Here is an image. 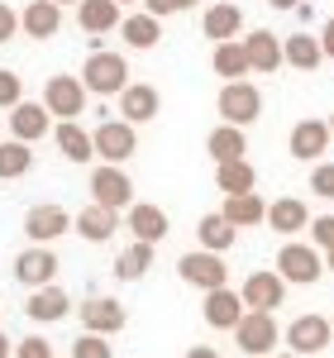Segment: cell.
I'll return each mask as SVG.
<instances>
[{
  "mask_svg": "<svg viewBox=\"0 0 334 358\" xmlns=\"http://www.w3.org/2000/svg\"><path fill=\"white\" fill-rule=\"evenodd\" d=\"M82 86L91 96H124V86H129V62L119 53H106V48H96V53L86 57L82 67Z\"/></svg>",
  "mask_w": 334,
  "mask_h": 358,
  "instance_id": "obj_1",
  "label": "cell"
},
{
  "mask_svg": "<svg viewBox=\"0 0 334 358\" xmlns=\"http://www.w3.org/2000/svg\"><path fill=\"white\" fill-rule=\"evenodd\" d=\"M148 268H153V244H139V239L115 258V277H119V282H139Z\"/></svg>",
  "mask_w": 334,
  "mask_h": 358,
  "instance_id": "obj_34",
  "label": "cell"
},
{
  "mask_svg": "<svg viewBox=\"0 0 334 358\" xmlns=\"http://www.w3.org/2000/svg\"><path fill=\"white\" fill-rule=\"evenodd\" d=\"M196 239H201V248H210V253H224V248H234L239 229L224 220L220 210H210V215H201V224H196Z\"/></svg>",
  "mask_w": 334,
  "mask_h": 358,
  "instance_id": "obj_31",
  "label": "cell"
},
{
  "mask_svg": "<svg viewBox=\"0 0 334 358\" xmlns=\"http://www.w3.org/2000/svg\"><path fill=\"white\" fill-rule=\"evenodd\" d=\"M320 48H325V57H334V20H325V29H320Z\"/></svg>",
  "mask_w": 334,
  "mask_h": 358,
  "instance_id": "obj_43",
  "label": "cell"
},
{
  "mask_svg": "<svg viewBox=\"0 0 334 358\" xmlns=\"http://www.w3.org/2000/svg\"><path fill=\"white\" fill-rule=\"evenodd\" d=\"M273 10H301V0H268Z\"/></svg>",
  "mask_w": 334,
  "mask_h": 358,
  "instance_id": "obj_45",
  "label": "cell"
},
{
  "mask_svg": "<svg viewBox=\"0 0 334 358\" xmlns=\"http://www.w3.org/2000/svg\"><path fill=\"white\" fill-rule=\"evenodd\" d=\"M15 34H20V15H15L10 5H0V43H10Z\"/></svg>",
  "mask_w": 334,
  "mask_h": 358,
  "instance_id": "obj_41",
  "label": "cell"
},
{
  "mask_svg": "<svg viewBox=\"0 0 334 358\" xmlns=\"http://www.w3.org/2000/svg\"><path fill=\"white\" fill-rule=\"evenodd\" d=\"M310 192L334 201V163H315L310 167Z\"/></svg>",
  "mask_w": 334,
  "mask_h": 358,
  "instance_id": "obj_38",
  "label": "cell"
},
{
  "mask_svg": "<svg viewBox=\"0 0 334 358\" xmlns=\"http://www.w3.org/2000/svg\"><path fill=\"white\" fill-rule=\"evenodd\" d=\"M277 339H282V330H277V320H273L268 310H249V315L239 320V330H234V344L249 358H273Z\"/></svg>",
  "mask_w": 334,
  "mask_h": 358,
  "instance_id": "obj_7",
  "label": "cell"
},
{
  "mask_svg": "<svg viewBox=\"0 0 334 358\" xmlns=\"http://www.w3.org/2000/svg\"><path fill=\"white\" fill-rule=\"evenodd\" d=\"M187 358H220L210 344H196V349H187Z\"/></svg>",
  "mask_w": 334,
  "mask_h": 358,
  "instance_id": "obj_44",
  "label": "cell"
},
{
  "mask_svg": "<svg viewBox=\"0 0 334 358\" xmlns=\"http://www.w3.org/2000/svg\"><path fill=\"white\" fill-rule=\"evenodd\" d=\"M210 67H215V77H224V82H244V72H253V67H249V53H244V38L215 43Z\"/></svg>",
  "mask_w": 334,
  "mask_h": 358,
  "instance_id": "obj_28",
  "label": "cell"
},
{
  "mask_svg": "<svg viewBox=\"0 0 334 358\" xmlns=\"http://www.w3.org/2000/svg\"><path fill=\"white\" fill-rule=\"evenodd\" d=\"M277 273H282V282H291V287H310V282H320V273H325V253L315 244H282Z\"/></svg>",
  "mask_w": 334,
  "mask_h": 358,
  "instance_id": "obj_6",
  "label": "cell"
},
{
  "mask_svg": "<svg viewBox=\"0 0 334 358\" xmlns=\"http://www.w3.org/2000/svg\"><path fill=\"white\" fill-rule=\"evenodd\" d=\"M15 358H53V344L48 339H38V334H29L15 344Z\"/></svg>",
  "mask_w": 334,
  "mask_h": 358,
  "instance_id": "obj_40",
  "label": "cell"
},
{
  "mask_svg": "<svg viewBox=\"0 0 334 358\" xmlns=\"http://www.w3.org/2000/svg\"><path fill=\"white\" fill-rule=\"evenodd\" d=\"M0 358H15V344H10L5 334H0Z\"/></svg>",
  "mask_w": 334,
  "mask_h": 358,
  "instance_id": "obj_46",
  "label": "cell"
},
{
  "mask_svg": "<svg viewBox=\"0 0 334 358\" xmlns=\"http://www.w3.org/2000/svg\"><path fill=\"white\" fill-rule=\"evenodd\" d=\"M77 24H82L86 34H110V29L124 24V20H119V5H115V0H82V5H77Z\"/></svg>",
  "mask_w": 334,
  "mask_h": 358,
  "instance_id": "obj_30",
  "label": "cell"
},
{
  "mask_svg": "<svg viewBox=\"0 0 334 358\" xmlns=\"http://www.w3.org/2000/svg\"><path fill=\"white\" fill-rule=\"evenodd\" d=\"M310 244L320 248V253H330V248H334V215H320V220H310Z\"/></svg>",
  "mask_w": 334,
  "mask_h": 358,
  "instance_id": "obj_39",
  "label": "cell"
},
{
  "mask_svg": "<svg viewBox=\"0 0 334 358\" xmlns=\"http://www.w3.org/2000/svg\"><path fill=\"white\" fill-rule=\"evenodd\" d=\"M53 143L62 148L67 163H91V158H96V138L86 134L77 120H62V124L53 129Z\"/></svg>",
  "mask_w": 334,
  "mask_h": 358,
  "instance_id": "obj_22",
  "label": "cell"
},
{
  "mask_svg": "<svg viewBox=\"0 0 334 358\" xmlns=\"http://www.w3.org/2000/svg\"><path fill=\"white\" fill-rule=\"evenodd\" d=\"M282 48H286V62H291L296 72H315L320 57H325L320 38H310V34H291V38H282Z\"/></svg>",
  "mask_w": 334,
  "mask_h": 358,
  "instance_id": "obj_33",
  "label": "cell"
},
{
  "mask_svg": "<svg viewBox=\"0 0 334 358\" xmlns=\"http://www.w3.org/2000/svg\"><path fill=\"white\" fill-rule=\"evenodd\" d=\"M158 110H163L158 86H148V82H129V86H124V96H119V120H129V124H148V120H158Z\"/></svg>",
  "mask_w": 334,
  "mask_h": 358,
  "instance_id": "obj_16",
  "label": "cell"
},
{
  "mask_svg": "<svg viewBox=\"0 0 334 358\" xmlns=\"http://www.w3.org/2000/svg\"><path fill=\"white\" fill-rule=\"evenodd\" d=\"M177 5H182V10H191V5H196V0H177Z\"/></svg>",
  "mask_w": 334,
  "mask_h": 358,
  "instance_id": "obj_49",
  "label": "cell"
},
{
  "mask_svg": "<svg viewBox=\"0 0 334 358\" xmlns=\"http://www.w3.org/2000/svg\"><path fill=\"white\" fill-rule=\"evenodd\" d=\"M72 229L82 234L86 244H106V239H110L115 229H119V215H115V210H106V206H96V201H91V206H86L82 215H77V224H72Z\"/></svg>",
  "mask_w": 334,
  "mask_h": 358,
  "instance_id": "obj_27",
  "label": "cell"
},
{
  "mask_svg": "<svg viewBox=\"0 0 334 358\" xmlns=\"http://www.w3.org/2000/svg\"><path fill=\"white\" fill-rule=\"evenodd\" d=\"M53 5H82V0H53Z\"/></svg>",
  "mask_w": 334,
  "mask_h": 358,
  "instance_id": "obj_50",
  "label": "cell"
},
{
  "mask_svg": "<svg viewBox=\"0 0 334 358\" xmlns=\"http://www.w3.org/2000/svg\"><path fill=\"white\" fill-rule=\"evenodd\" d=\"M205 153L215 158V167L220 163H239V158L249 153V138H244L239 124H220V129H210V138H205Z\"/></svg>",
  "mask_w": 334,
  "mask_h": 358,
  "instance_id": "obj_24",
  "label": "cell"
},
{
  "mask_svg": "<svg viewBox=\"0 0 334 358\" xmlns=\"http://www.w3.org/2000/svg\"><path fill=\"white\" fill-rule=\"evenodd\" d=\"M215 187H220L224 196H244L258 187V172H253L249 158H239V163H220L215 167Z\"/></svg>",
  "mask_w": 334,
  "mask_h": 358,
  "instance_id": "obj_32",
  "label": "cell"
},
{
  "mask_svg": "<svg viewBox=\"0 0 334 358\" xmlns=\"http://www.w3.org/2000/svg\"><path fill=\"white\" fill-rule=\"evenodd\" d=\"M177 277H182L187 287H201V292H220V287H229V268H224L220 253H210V248L182 253V258H177Z\"/></svg>",
  "mask_w": 334,
  "mask_h": 358,
  "instance_id": "obj_4",
  "label": "cell"
},
{
  "mask_svg": "<svg viewBox=\"0 0 334 358\" xmlns=\"http://www.w3.org/2000/svg\"><path fill=\"white\" fill-rule=\"evenodd\" d=\"M330 129H334V115H330Z\"/></svg>",
  "mask_w": 334,
  "mask_h": 358,
  "instance_id": "obj_52",
  "label": "cell"
},
{
  "mask_svg": "<svg viewBox=\"0 0 334 358\" xmlns=\"http://www.w3.org/2000/svg\"><path fill=\"white\" fill-rule=\"evenodd\" d=\"M239 296H244L249 310H268V315H273V310L286 301V282H282V273H268V268H263V273L244 277V292H239Z\"/></svg>",
  "mask_w": 334,
  "mask_h": 358,
  "instance_id": "obj_13",
  "label": "cell"
},
{
  "mask_svg": "<svg viewBox=\"0 0 334 358\" xmlns=\"http://www.w3.org/2000/svg\"><path fill=\"white\" fill-rule=\"evenodd\" d=\"M330 339H334V320H325V315H296V320L286 325V349L301 354V358L325 354Z\"/></svg>",
  "mask_w": 334,
  "mask_h": 358,
  "instance_id": "obj_8",
  "label": "cell"
},
{
  "mask_svg": "<svg viewBox=\"0 0 334 358\" xmlns=\"http://www.w3.org/2000/svg\"><path fill=\"white\" fill-rule=\"evenodd\" d=\"M29 167H34V153H29V143H20V138H5V143H0V182H15V177H24Z\"/></svg>",
  "mask_w": 334,
  "mask_h": 358,
  "instance_id": "obj_35",
  "label": "cell"
},
{
  "mask_svg": "<svg viewBox=\"0 0 334 358\" xmlns=\"http://www.w3.org/2000/svg\"><path fill=\"white\" fill-rule=\"evenodd\" d=\"M86 96L91 91L82 86V77H48V86H43V106L57 120H77L86 110Z\"/></svg>",
  "mask_w": 334,
  "mask_h": 358,
  "instance_id": "obj_10",
  "label": "cell"
},
{
  "mask_svg": "<svg viewBox=\"0 0 334 358\" xmlns=\"http://www.w3.org/2000/svg\"><path fill=\"white\" fill-rule=\"evenodd\" d=\"M129 229L139 244H163L167 239V210L163 206H148V201H134L129 206Z\"/></svg>",
  "mask_w": 334,
  "mask_h": 358,
  "instance_id": "obj_21",
  "label": "cell"
},
{
  "mask_svg": "<svg viewBox=\"0 0 334 358\" xmlns=\"http://www.w3.org/2000/svg\"><path fill=\"white\" fill-rule=\"evenodd\" d=\"M325 268H330V273H334V248H330V253H325Z\"/></svg>",
  "mask_w": 334,
  "mask_h": 358,
  "instance_id": "obj_47",
  "label": "cell"
},
{
  "mask_svg": "<svg viewBox=\"0 0 334 358\" xmlns=\"http://www.w3.org/2000/svg\"><path fill=\"white\" fill-rule=\"evenodd\" d=\"M15 106H24V82L10 67H0V110H15Z\"/></svg>",
  "mask_w": 334,
  "mask_h": 358,
  "instance_id": "obj_36",
  "label": "cell"
},
{
  "mask_svg": "<svg viewBox=\"0 0 334 358\" xmlns=\"http://www.w3.org/2000/svg\"><path fill=\"white\" fill-rule=\"evenodd\" d=\"M119 38L129 43V48H139V53H148V48H158V38H163V20L158 15H129L124 24H119Z\"/></svg>",
  "mask_w": 334,
  "mask_h": 358,
  "instance_id": "obj_29",
  "label": "cell"
},
{
  "mask_svg": "<svg viewBox=\"0 0 334 358\" xmlns=\"http://www.w3.org/2000/svg\"><path fill=\"white\" fill-rule=\"evenodd\" d=\"M115 5H129V0H115Z\"/></svg>",
  "mask_w": 334,
  "mask_h": 358,
  "instance_id": "obj_51",
  "label": "cell"
},
{
  "mask_svg": "<svg viewBox=\"0 0 334 358\" xmlns=\"http://www.w3.org/2000/svg\"><path fill=\"white\" fill-rule=\"evenodd\" d=\"M244 53H249L253 72H277L282 62H286V48H282V38L273 29H253L249 38H244Z\"/></svg>",
  "mask_w": 334,
  "mask_h": 358,
  "instance_id": "obj_17",
  "label": "cell"
},
{
  "mask_svg": "<svg viewBox=\"0 0 334 358\" xmlns=\"http://www.w3.org/2000/svg\"><path fill=\"white\" fill-rule=\"evenodd\" d=\"M72 358H115V349L106 344V334H86L82 330V339L72 344Z\"/></svg>",
  "mask_w": 334,
  "mask_h": 358,
  "instance_id": "obj_37",
  "label": "cell"
},
{
  "mask_svg": "<svg viewBox=\"0 0 334 358\" xmlns=\"http://www.w3.org/2000/svg\"><path fill=\"white\" fill-rule=\"evenodd\" d=\"M220 215L234 229H253V224H268V201L258 192H244V196H224V206H220Z\"/></svg>",
  "mask_w": 334,
  "mask_h": 358,
  "instance_id": "obj_20",
  "label": "cell"
},
{
  "mask_svg": "<svg viewBox=\"0 0 334 358\" xmlns=\"http://www.w3.org/2000/svg\"><path fill=\"white\" fill-rule=\"evenodd\" d=\"M268 224H273L277 234H301V229H310L306 201H296V196H282V201H273V206H268Z\"/></svg>",
  "mask_w": 334,
  "mask_h": 358,
  "instance_id": "obj_26",
  "label": "cell"
},
{
  "mask_svg": "<svg viewBox=\"0 0 334 358\" xmlns=\"http://www.w3.org/2000/svg\"><path fill=\"white\" fill-rule=\"evenodd\" d=\"M124 325H129V310L115 301V296H91V301L82 306V330L86 334H106V339H110V334H119Z\"/></svg>",
  "mask_w": 334,
  "mask_h": 358,
  "instance_id": "obj_12",
  "label": "cell"
},
{
  "mask_svg": "<svg viewBox=\"0 0 334 358\" xmlns=\"http://www.w3.org/2000/svg\"><path fill=\"white\" fill-rule=\"evenodd\" d=\"M273 358H301V354H291V349H286V354H273Z\"/></svg>",
  "mask_w": 334,
  "mask_h": 358,
  "instance_id": "obj_48",
  "label": "cell"
},
{
  "mask_svg": "<svg viewBox=\"0 0 334 358\" xmlns=\"http://www.w3.org/2000/svg\"><path fill=\"white\" fill-rule=\"evenodd\" d=\"M72 310V296L62 292V287H38V292H29V301H24V315L29 320H38V325H53V320H62Z\"/></svg>",
  "mask_w": 334,
  "mask_h": 358,
  "instance_id": "obj_18",
  "label": "cell"
},
{
  "mask_svg": "<svg viewBox=\"0 0 334 358\" xmlns=\"http://www.w3.org/2000/svg\"><path fill=\"white\" fill-rule=\"evenodd\" d=\"M20 29H24L29 38H53L57 29H62V5H53V0H29V10L20 15Z\"/></svg>",
  "mask_w": 334,
  "mask_h": 358,
  "instance_id": "obj_23",
  "label": "cell"
},
{
  "mask_svg": "<svg viewBox=\"0 0 334 358\" xmlns=\"http://www.w3.org/2000/svg\"><path fill=\"white\" fill-rule=\"evenodd\" d=\"M91 201L96 206H106V210H129L134 206V182H129V172L115 163H101L96 172H91Z\"/></svg>",
  "mask_w": 334,
  "mask_h": 358,
  "instance_id": "obj_5",
  "label": "cell"
},
{
  "mask_svg": "<svg viewBox=\"0 0 334 358\" xmlns=\"http://www.w3.org/2000/svg\"><path fill=\"white\" fill-rule=\"evenodd\" d=\"M43 134H48V106L24 101V106H15V110H10V138L34 143V138H43Z\"/></svg>",
  "mask_w": 334,
  "mask_h": 358,
  "instance_id": "obj_25",
  "label": "cell"
},
{
  "mask_svg": "<svg viewBox=\"0 0 334 358\" xmlns=\"http://www.w3.org/2000/svg\"><path fill=\"white\" fill-rule=\"evenodd\" d=\"M334 129L325 124V120H301L296 129H291V138H286V148H291V158H301V163H320V153L330 148Z\"/></svg>",
  "mask_w": 334,
  "mask_h": 358,
  "instance_id": "obj_15",
  "label": "cell"
},
{
  "mask_svg": "<svg viewBox=\"0 0 334 358\" xmlns=\"http://www.w3.org/2000/svg\"><path fill=\"white\" fill-rule=\"evenodd\" d=\"M205 325L210 330H239V320L249 315V306H244V296L239 292H229V287H220V292H205Z\"/></svg>",
  "mask_w": 334,
  "mask_h": 358,
  "instance_id": "obj_14",
  "label": "cell"
},
{
  "mask_svg": "<svg viewBox=\"0 0 334 358\" xmlns=\"http://www.w3.org/2000/svg\"><path fill=\"white\" fill-rule=\"evenodd\" d=\"M143 10H148V15H158V20H167V15H177L182 5H177V0H143Z\"/></svg>",
  "mask_w": 334,
  "mask_h": 358,
  "instance_id": "obj_42",
  "label": "cell"
},
{
  "mask_svg": "<svg viewBox=\"0 0 334 358\" xmlns=\"http://www.w3.org/2000/svg\"><path fill=\"white\" fill-rule=\"evenodd\" d=\"M215 110H220L224 124L249 129L253 120L263 115V91H258L253 82H224V86H220V101H215Z\"/></svg>",
  "mask_w": 334,
  "mask_h": 358,
  "instance_id": "obj_3",
  "label": "cell"
},
{
  "mask_svg": "<svg viewBox=\"0 0 334 358\" xmlns=\"http://www.w3.org/2000/svg\"><path fill=\"white\" fill-rule=\"evenodd\" d=\"M205 38H215V43H229V38H239V29H244V10L234 5V0H215L210 10H205Z\"/></svg>",
  "mask_w": 334,
  "mask_h": 358,
  "instance_id": "obj_19",
  "label": "cell"
},
{
  "mask_svg": "<svg viewBox=\"0 0 334 358\" xmlns=\"http://www.w3.org/2000/svg\"><path fill=\"white\" fill-rule=\"evenodd\" d=\"M91 138H96V158H101V163L124 167L134 153H139V129H134L129 120H101Z\"/></svg>",
  "mask_w": 334,
  "mask_h": 358,
  "instance_id": "obj_2",
  "label": "cell"
},
{
  "mask_svg": "<svg viewBox=\"0 0 334 358\" xmlns=\"http://www.w3.org/2000/svg\"><path fill=\"white\" fill-rule=\"evenodd\" d=\"M77 224V215H67L62 206H53V201H43V206H34L24 215V234L29 244H53V239H62L67 229Z\"/></svg>",
  "mask_w": 334,
  "mask_h": 358,
  "instance_id": "obj_11",
  "label": "cell"
},
{
  "mask_svg": "<svg viewBox=\"0 0 334 358\" xmlns=\"http://www.w3.org/2000/svg\"><path fill=\"white\" fill-rule=\"evenodd\" d=\"M57 253L48 244H29L20 258H15V277L24 282L29 292H38V287H53V277H57Z\"/></svg>",
  "mask_w": 334,
  "mask_h": 358,
  "instance_id": "obj_9",
  "label": "cell"
}]
</instances>
